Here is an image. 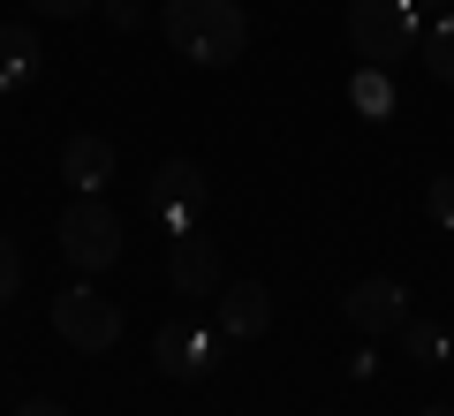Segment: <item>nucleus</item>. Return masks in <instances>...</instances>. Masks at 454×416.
<instances>
[{
	"label": "nucleus",
	"mask_w": 454,
	"mask_h": 416,
	"mask_svg": "<svg viewBox=\"0 0 454 416\" xmlns=\"http://www.w3.org/2000/svg\"><path fill=\"white\" fill-rule=\"evenodd\" d=\"M160 23H167V46L197 68H227V61H243V46H250L243 0H167Z\"/></svg>",
	"instance_id": "nucleus-1"
},
{
	"label": "nucleus",
	"mask_w": 454,
	"mask_h": 416,
	"mask_svg": "<svg viewBox=\"0 0 454 416\" xmlns=\"http://www.w3.org/2000/svg\"><path fill=\"white\" fill-rule=\"evenodd\" d=\"M417 38H424L417 0H348V46H356L372 68H394Z\"/></svg>",
	"instance_id": "nucleus-2"
},
{
	"label": "nucleus",
	"mask_w": 454,
	"mask_h": 416,
	"mask_svg": "<svg viewBox=\"0 0 454 416\" xmlns=\"http://www.w3.org/2000/svg\"><path fill=\"white\" fill-rule=\"evenodd\" d=\"M145 212L167 227V235H190V227L212 212L205 167H197V160H160V167H152V182H145Z\"/></svg>",
	"instance_id": "nucleus-3"
},
{
	"label": "nucleus",
	"mask_w": 454,
	"mask_h": 416,
	"mask_svg": "<svg viewBox=\"0 0 454 416\" xmlns=\"http://www.w3.org/2000/svg\"><path fill=\"white\" fill-rule=\"evenodd\" d=\"M53 235H61V257H68L76 272H106L114 257H121V220H114L106 197H76V205L61 212Z\"/></svg>",
	"instance_id": "nucleus-4"
},
{
	"label": "nucleus",
	"mask_w": 454,
	"mask_h": 416,
	"mask_svg": "<svg viewBox=\"0 0 454 416\" xmlns=\"http://www.w3.org/2000/svg\"><path fill=\"white\" fill-rule=\"evenodd\" d=\"M53 334H61L68 349L98 356V349L121 341V303H106L98 288H61V295H53Z\"/></svg>",
	"instance_id": "nucleus-5"
},
{
	"label": "nucleus",
	"mask_w": 454,
	"mask_h": 416,
	"mask_svg": "<svg viewBox=\"0 0 454 416\" xmlns=\"http://www.w3.org/2000/svg\"><path fill=\"white\" fill-rule=\"evenodd\" d=\"M167 288L182 295V303H205V295L227 288V272H220V242L205 235V227H190V235L167 242Z\"/></svg>",
	"instance_id": "nucleus-6"
},
{
	"label": "nucleus",
	"mask_w": 454,
	"mask_h": 416,
	"mask_svg": "<svg viewBox=\"0 0 454 416\" xmlns=\"http://www.w3.org/2000/svg\"><path fill=\"white\" fill-rule=\"evenodd\" d=\"M227 334L220 326H160V341H152V356H160L167 379H205L212 364H220Z\"/></svg>",
	"instance_id": "nucleus-7"
},
{
	"label": "nucleus",
	"mask_w": 454,
	"mask_h": 416,
	"mask_svg": "<svg viewBox=\"0 0 454 416\" xmlns=\"http://www.w3.org/2000/svg\"><path fill=\"white\" fill-rule=\"evenodd\" d=\"M348 326L356 334H402V318H409V288L402 280H387V272H372V280H356L348 288Z\"/></svg>",
	"instance_id": "nucleus-8"
},
{
	"label": "nucleus",
	"mask_w": 454,
	"mask_h": 416,
	"mask_svg": "<svg viewBox=\"0 0 454 416\" xmlns=\"http://www.w3.org/2000/svg\"><path fill=\"white\" fill-rule=\"evenodd\" d=\"M61 182L76 197H106V182H114V145L106 137H91V129H76L61 145Z\"/></svg>",
	"instance_id": "nucleus-9"
},
{
	"label": "nucleus",
	"mask_w": 454,
	"mask_h": 416,
	"mask_svg": "<svg viewBox=\"0 0 454 416\" xmlns=\"http://www.w3.org/2000/svg\"><path fill=\"white\" fill-rule=\"evenodd\" d=\"M265 326H273V295L258 280H227L220 288V334L227 341H265Z\"/></svg>",
	"instance_id": "nucleus-10"
},
{
	"label": "nucleus",
	"mask_w": 454,
	"mask_h": 416,
	"mask_svg": "<svg viewBox=\"0 0 454 416\" xmlns=\"http://www.w3.org/2000/svg\"><path fill=\"white\" fill-rule=\"evenodd\" d=\"M31 76H38V38H31V23H0V98L23 91Z\"/></svg>",
	"instance_id": "nucleus-11"
},
{
	"label": "nucleus",
	"mask_w": 454,
	"mask_h": 416,
	"mask_svg": "<svg viewBox=\"0 0 454 416\" xmlns=\"http://www.w3.org/2000/svg\"><path fill=\"white\" fill-rule=\"evenodd\" d=\"M402 356L409 364H447V326L439 318H402Z\"/></svg>",
	"instance_id": "nucleus-12"
},
{
	"label": "nucleus",
	"mask_w": 454,
	"mask_h": 416,
	"mask_svg": "<svg viewBox=\"0 0 454 416\" xmlns=\"http://www.w3.org/2000/svg\"><path fill=\"white\" fill-rule=\"evenodd\" d=\"M417 53H424V68H432L439 83H454V16H439L432 31L417 38Z\"/></svg>",
	"instance_id": "nucleus-13"
},
{
	"label": "nucleus",
	"mask_w": 454,
	"mask_h": 416,
	"mask_svg": "<svg viewBox=\"0 0 454 416\" xmlns=\"http://www.w3.org/2000/svg\"><path fill=\"white\" fill-rule=\"evenodd\" d=\"M356 106H364V114H387V106H394V91H387V68H364V76H356Z\"/></svg>",
	"instance_id": "nucleus-14"
},
{
	"label": "nucleus",
	"mask_w": 454,
	"mask_h": 416,
	"mask_svg": "<svg viewBox=\"0 0 454 416\" xmlns=\"http://www.w3.org/2000/svg\"><path fill=\"white\" fill-rule=\"evenodd\" d=\"M16 288H23V250H16V235L0 227V303H8Z\"/></svg>",
	"instance_id": "nucleus-15"
},
{
	"label": "nucleus",
	"mask_w": 454,
	"mask_h": 416,
	"mask_svg": "<svg viewBox=\"0 0 454 416\" xmlns=\"http://www.w3.org/2000/svg\"><path fill=\"white\" fill-rule=\"evenodd\" d=\"M432 220L454 227V175H432Z\"/></svg>",
	"instance_id": "nucleus-16"
},
{
	"label": "nucleus",
	"mask_w": 454,
	"mask_h": 416,
	"mask_svg": "<svg viewBox=\"0 0 454 416\" xmlns=\"http://www.w3.org/2000/svg\"><path fill=\"white\" fill-rule=\"evenodd\" d=\"M31 8H38V16H91V8H98V0H31Z\"/></svg>",
	"instance_id": "nucleus-17"
},
{
	"label": "nucleus",
	"mask_w": 454,
	"mask_h": 416,
	"mask_svg": "<svg viewBox=\"0 0 454 416\" xmlns=\"http://www.w3.org/2000/svg\"><path fill=\"white\" fill-rule=\"evenodd\" d=\"M106 16L121 23V31H129V23H145V0H106Z\"/></svg>",
	"instance_id": "nucleus-18"
},
{
	"label": "nucleus",
	"mask_w": 454,
	"mask_h": 416,
	"mask_svg": "<svg viewBox=\"0 0 454 416\" xmlns=\"http://www.w3.org/2000/svg\"><path fill=\"white\" fill-rule=\"evenodd\" d=\"M16 416H68V409H61V401H23Z\"/></svg>",
	"instance_id": "nucleus-19"
},
{
	"label": "nucleus",
	"mask_w": 454,
	"mask_h": 416,
	"mask_svg": "<svg viewBox=\"0 0 454 416\" xmlns=\"http://www.w3.org/2000/svg\"><path fill=\"white\" fill-rule=\"evenodd\" d=\"M417 8H447V0H417Z\"/></svg>",
	"instance_id": "nucleus-20"
},
{
	"label": "nucleus",
	"mask_w": 454,
	"mask_h": 416,
	"mask_svg": "<svg viewBox=\"0 0 454 416\" xmlns=\"http://www.w3.org/2000/svg\"><path fill=\"white\" fill-rule=\"evenodd\" d=\"M424 416H454V409H424Z\"/></svg>",
	"instance_id": "nucleus-21"
},
{
	"label": "nucleus",
	"mask_w": 454,
	"mask_h": 416,
	"mask_svg": "<svg viewBox=\"0 0 454 416\" xmlns=\"http://www.w3.org/2000/svg\"><path fill=\"white\" fill-rule=\"evenodd\" d=\"M447 16H454V0H447Z\"/></svg>",
	"instance_id": "nucleus-22"
}]
</instances>
